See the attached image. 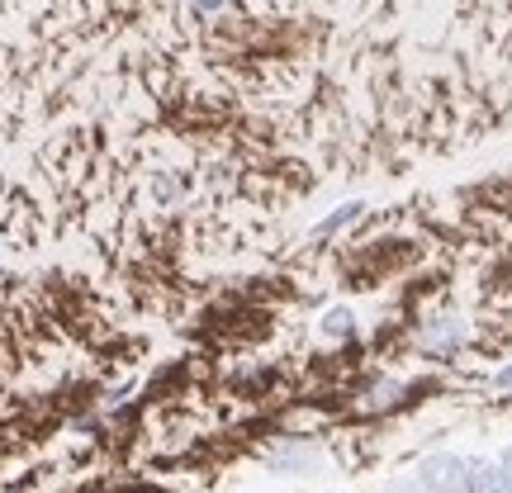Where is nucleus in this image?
I'll list each match as a JSON object with an SVG mask.
<instances>
[{
	"label": "nucleus",
	"mask_w": 512,
	"mask_h": 493,
	"mask_svg": "<svg viewBox=\"0 0 512 493\" xmlns=\"http://www.w3.org/2000/svg\"><path fill=\"white\" fill-rule=\"evenodd\" d=\"M418 489L422 493H470V460L465 456H427L418 470Z\"/></svg>",
	"instance_id": "obj_1"
},
{
	"label": "nucleus",
	"mask_w": 512,
	"mask_h": 493,
	"mask_svg": "<svg viewBox=\"0 0 512 493\" xmlns=\"http://www.w3.org/2000/svg\"><path fill=\"white\" fill-rule=\"evenodd\" d=\"M498 465H503V470H508V479H512V446L503 451V460H498Z\"/></svg>",
	"instance_id": "obj_6"
},
{
	"label": "nucleus",
	"mask_w": 512,
	"mask_h": 493,
	"mask_svg": "<svg viewBox=\"0 0 512 493\" xmlns=\"http://www.w3.org/2000/svg\"><path fill=\"white\" fill-rule=\"evenodd\" d=\"M498 384H512V366H508V370H503V375H498Z\"/></svg>",
	"instance_id": "obj_7"
},
{
	"label": "nucleus",
	"mask_w": 512,
	"mask_h": 493,
	"mask_svg": "<svg viewBox=\"0 0 512 493\" xmlns=\"http://www.w3.org/2000/svg\"><path fill=\"white\" fill-rule=\"evenodd\" d=\"M470 493H512L503 465H470Z\"/></svg>",
	"instance_id": "obj_2"
},
{
	"label": "nucleus",
	"mask_w": 512,
	"mask_h": 493,
	"mask_svg": "<svg viewBox=\"0 0 512 493\" xmlns=\"http://www.w3.org/2000/svg\"><path fill=\"white\" fill-rule=\"evenodd\" d=\"M460 337H465V332H460L456 318H437L422 347H427V351H437V347H441V351H456V347H460Z\"/></svg>",
	"instance_id": "obj_3"
},
{
	"label": "nucleus",
	"mask_w": 512,
	"mask_h": 493,
	"mask_svg": "<svg viewBox=\"0 0 512 493\" xmlns=\"http://www.w3.org/2000/svg\"><path fill=\"white\" fill-rule=\"evenodd\" d=\"M323 332H332V337H347V332H351V313L347 309H332L328 318H323Z\"/></svg>",
	"instance_id": "obj_4"
},
{
	"label": "nucleus",
	"mask_w": 512,
	"mask_h": 493,
	"mask_svg": "<svg viewBox=\"0 0 512 493\" xmlns=\"http://www.w3.org/2000/svg\"><path fill=\"white\" fill-rule=\"evenodd\" d=\"M389 493H422V489H418V484H394Z\"/></svg>",
	"instance_id": "obj_5"
}]
</instances>
